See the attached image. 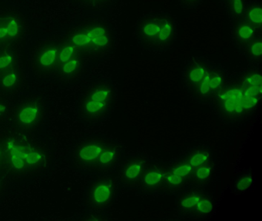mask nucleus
I'll return each mask as SVG.
<instances>
[{
  "label": "nucleus",
  "mask_w": 262,
  "mask_h": 221,
  "mask_svg": "<svg viewBox=\"0 0 262 221\" xmlns=\"http://www.w3.org/2000/svg\"><path fill=\"white\" fill-rule=\"evenodd\" d=\"M62 38L73 44L83 56L99 55L111 42L108 26L96 19L78 23L69 29Z\"/></svg>",
  "instance_id": "obj_1"
},
{
  "label": "nucleus",
  "mask_w": 262,
  "mask_h": 221,
  "mask_svg": "<svg viewBox=\"0 0 262 221\" xmlns=\"http://www.w3.org/2000/svg\"><path fill=\"white\" fill-rule=\"evenodd\" d=\"M7 150L10 166L16 172L39 171L47 163L43 150L29 144L9 141Z\"/></svg>",
  "instance_id": "obj_2"
},
{
  "label": "nucleus",
  "mask_w": 262,
  "mask_h": 221,
  "mask_svg": "<svg viewBox=\"0 0 262 221\" xmlns=\"http://www.w3.org/2000/svg\"><path fill=\"white\" fill-rule=\"evenodd\" d=\"M30 31L27 17L16 9L0 10V48L19 46Z\"/></svg>",
  "instance_id": "obj_3"
},
{
  "label": "nucleus",
  "mask_w": 262,
  "mask_h": 221,
  "mask_svg": "<svg viewBox=\"0 0 262 221\" xmlns=\"http://www.w3.org/2000/svg\"><path fill=\"white\" fill-rule=\"evenodd\" d=\"M60 39H44L31 49L30 66L38 78L55 75L57 68Z\"/></svg>",
  "instance_id": "obj_4"
},
{
  "label": "nucleus",
  "mask_w": 262,
  "mask_h": 221,
  "mask_svg": "<svg viewBox=\"0 0 262 221\" xmlns=\"http://www.w3.org/2000/svg\"><path fill=\"white\" fill-rule=\"evenodd\" d=\"M113 97V89L110 84L104 82L93 84L81 100V116L90 121L102 118L110 109Z\"/></svg>",
  "instance_id": "obj_5"
},
{
  "label": "nucleus",
  "mask_w": 262,
  "mask_h": 221,
  "mask_svg": "<svg viewBox=\"0 0 262 221\" xmlns=\"http://www.w3.org/2000/svg\"><path fill=\"white\" fill-rule=\"evenodd\" d=\"M108 144V141L99 137H91L80 141L72 153L73 163L82 169H94L99 155Z\"/></svg>",
  "instance_id": "obj_6"
},
{
  "label": "nucleus",
  "mask_w": 262,
  "mask_h": 221,
  "mask_svg": "<svg viewBox=\"0 0 262 221\" xmlns=\"http://www.w3.org/2000/svg\"><path fill=\"white\" fill-rule=\"evenodd\" d=\"M114 193V182L110 178L98 179L92 184L87 196V203L93 207H102L108 204Z\"/></svg>",
  "instance_id": "obj_7"
},
{
  "label": "nucleus",
  "mask_w": 262,
  "mask_h": 221,
  "mask_svg": "<svg viewBox=\"0 0 262 221\" xmlns=\"http://www.w3.org/2000/svg\"><path fill=\"white\" fill-rule=\"evenodd\" d=\"M40 105L36 101H27L19 107L16 114V122L24 127L36 126L41 118Z\"/></svg>",
  "instance_id": "obj_8"
},
{
  "label": "nucleus",
  "mask_w": 262,
  "mask_h": 221,
  "mask_svg": "<svg viewBox=\"0 0 262 221\" xmlns=\"http://www.w3.org/2000/svg\"><path fill=\"white\" fill-rule=\"evenodd\" d=\"M85 66L83 55L79 54L70 61L61 64L55 75L61 81H70L76 79L82 74Z\"/></svg>",
  "instance_id": "obj_9"
},
{
  "label": "nucleus",
  "mask_w": 262,
  "mask_h": 221,
  "mask_svg": "<svg viewBox=\"0 0 262 221\" xmlns=\"http://www.w3.org/2000/svg\"><path fill=\"white\" fill-rule=\"evenodd\" d=\"M161 15H151L143 18L139 23V37L145 43L154 46L161 28Z\"/></svg>",
  "instance_id": "obj_10"
},
{
  "label": "nucleus",
  "mask_w": 262,
  "mask_h": 221,
  "mask_svg": "<svg viewBox=\"0 0 262 221\" xmlns=\"http://www.w3.org/2000/svg\"><path fill=\"white\" fill-rule=\"evenodd\" d=\"M174 21L172 18L166 15H162L160 31L154 46L164 47L169 44L174 38Z\"/></svg>",
  "instance_id": "obj_11"
},
{
  "label": "nucleus",
  "mask_w": 262,
  "mask_h": 221,
  "mask_svg": "<svg viewBox=\"0 0 262 221\" xmlns=\"http://www.w3.org/2000/svg\"><path fill=\"white\" fill-rule=\"evenodd\" d=\"M21 72L19 66L12 68L6 72L0 73V86L6 89H13L21 79Z\"/></svg>",
  "instance_id": "obj_12"
},
{
  "label": "nucleus",
  "mask_w": 262,
  "mask_h": 221,
  "mask_svg": "<svg viewBox=\"0 0 262 221\" xmlns=\"http://www.w3.org/2000/svg\"><path fill=\"white\" fill-rule=\"evenodd\" d=\"M60 41V48H59V55H58L57 68L80 54L77 49L67 40L62 38Z\"/></svg>",
  "instance_id": "obj_13"
},
{
  "label": "nucleus",
  "mask_w": 262,
  "mask_h": 221,
  "mask_svg": "<svg viewBox=\"0 0 262 221\" xmlns=\"http://www.w3.org/2000/svg\"><path fill=\"white\" fill-rule=\"evenodd\" d=\"M118 150L115 145L108 144L103 151L102 152L96 161L94 169H102L111 165L116 157H117Z\"/></svg>",
  "instance_id": "obj_14"
},
{
  "label": "nucleus",
  "mask_w": 262,
  "mask_h": 221,
  "mask_svg": "<svg viewBox=\"0 0 262 221\" xmlns=\"http://www.w3.org/2000/svg\"><path fill=\"white\" fill-rule=\"evenodd\" d=\"M143 166L139 161L129 163L123 170V178L128 183L136 182L142 176Z\"/></svg>",
  "instance_id": "obj_15"
},
{
  "label": "nucleus",
  "mask_w": 262,
  "mask_h": 221,
  "mask_svg": "<svg viewBox=\"0 0 262 221\" xmlns=\"http://www.w3.org/2000/svg\"><path fill=\"white\" fill-rule=\"evenodd\" d=\"M7 49L0 52V73L18 66L17 52L16 51L7 52Z\"/></svg>",
  "instance_id": "obj_16"
},
{
  "label": "nucleus",
  "mask_w": 262,
  "mask_h": 221,
  "mask_svg": "<svg viewBox=\"0 0 262 221\" xmlns=\"http://www.w3.org/2000/svg\"><path fill=\"white\" fill-rule=\"evenodd\" d=\"M142 184L147 188H155L162 182L163 174L157 169H151L142 174Z\"/></svg>",
  "instance_id": "obj_17"
},
{
  "label": "nucleus",
  "mask_w": 262,
  "mask_h": 221,
  "mask_svg": "<svg viewBox=\"0 0 262 221\" xmlns=\"http://www.w3.org/2000/svg\"><path fill=\"white\" fill-rule=\"evenodd\" d=\"M207 73H208V70L205 66L195 63L188 70V75H187L188 81L192 84H199Z\"/></svg>",
  "instance_id": "obj_18"
},
{
  "label": "nucleus",
  "mask_w": 262,
  "mask_h": 221,
  "mask_svg": "<svg viewBox=\"0 0 262 221\" xmlns=\"http://www.w3.org/2000/svg\"><path fill=\"white\" fill-rule=\"evenodd\" d=\"M248 23L253 27H260L262 21V9L260 6H254L250 8L247 15Z\"/></svg>",
  "instance_id": "obj_19"
},
{
  "label": "nucleus",
  "mask_w": 262,
  "mask_h": 221,
  "mask_svg": "<svg viewBox=\"0 0 262 221\" xmlns=\"http://www.w3.org/2000/svg\"><path fill=\"white\" fill-rule=\"evenodd\" d=\"M237 34L238 38L242 41H248L254 36V27L249 23H242L238 26Z\"/></svg>",
  "instance_id": "obj_20"
},
{
  "label": "nucleus",
  "mask_w": 262,
  "mask_h": 221,
  "mask_svg": "<svg viewBox=\"0 0 262 221\" xmlns=\"http://www.w3.org/2000/svg\"><path fill=\"white\" fill-rule=\"evenodd\" d=\"M208 160V153L207 152H198L188 158V163L193 167V169H195L205 164Z\"/></svg>",
  "instance_id": "obj_21"
},
{
  "label": "nucleus",
  "mask_w": 262,
  "mask_h": 221,
  "mask_svg": "<svg viewBox=\"0 0 262 221\" xmlns=\"http://www.w3.org/2000/svg\"><path fill=\"white\" fill-rule=\"evenodd\" d=\"M244 96L243 89H231L226 92H223L220 95L221 101L224 100L231 99L238 101Z\"/></svg>",
  "instance_id": "obj_22"
},
{
  "label": "nucleus",
  "mask_w": 262,
  "mask_h": 221,
  "mask_svg": "<svg viewBox=\"0 0 262 221\" xmlns=\"http://www.w3.org/2000/svg\"><path fill=\"white\" fill-rule=\"evenodd\" d=\"M73 1L85 7L96 9L103 7L108 0H73Z\"/></svg>",
  "instance_id": "obj_23"
},
{
  "label": "nucleus",
  "mask_w": 262,
  "mask_h": 221,
  "mask_svg": "<svg viewBox=\"0 0 262 221\" xmlns=\"http://www.w3.org/2000/svg\"><path fill=\"white\" fill-rule=\"evenodd\" d=\"M193 170H194L193 167L187 162L183 163V164L178 165L177 167H174L171 173L178 175V176H182V178H185V176L189 175L190 173L192 172Z\"/></svg>",
  "instance_id": "obj_24"
},
{
  "label": "nucleus",
  "mask_w": 262,
  "mask_h": 221,
  "mask_svg": "<svg viewBox=\"0 0 262 221\" xmlns=\"http://www.w3.org/2000/svg\"><path fill=\"white\" fill-rule=\"evenodd\" d=\"M195 207L198 211L203 214H208L213 210L212 204L206 198H200Z\"/></svg>",
  "instance_id": "obj_25"
},
{
  "label": "nucleus",
  "mask_w": 262,
  "mask_h": 221,
  "mask_svg": "<svg viewBox=\"0 0 262 221\" xmlns=\"http://www.w3.org/2000/svg\"><path fill=\"white\" fill-rule=\"evenodd\" d=\"M195 169V178L198 181H205L209 178L211 172V169L209 166L203 164Z\"/></svg>",
  "instance_id": "obj_26"
},
{
  "label": "nucleus",
  "mask_w": 262,
  "mask_h": 221,
  "mask_svg": "<svg viewBox=\"0 0 262 221\" xmlns=\"http://www.w3.org/2000/svg\"><path fill=\"white\" fill-rule=\"evenodd\" d=\"M259 98L260 97H249L245 96L244 95L240 100L239 102L242 104V107L245 110H248V109L252 108L254 106L257 105V102L259 101Z\"/></svg>",
  "instance_id": "obj_27"
},
{
  "label": "nucleus",
  "mask_w": 262,
  "mask_h": 221,
  "mask_svg": "<svg viewBox=\"0 0 262 221\" xmlns=\"http://www.w3.org/2000/svg\"><path fill=\"white\" fill-rule=\"evenodd\" d=\"M261 75L260 74H251L248 75L244 80L245 87L249 86L261 85Z\"/></svg>",
  "instance_id": "obj_28"
},
{
  "label": "nucleus",
  "mask_w": 262,
  "mask_h": 221,
  "mask_svg": "<svg viewBox=\"0 0 262 221\" xmlns=\"http://www.w3.org/2000/svg\"><path fill=\"white\" fill-rule=\"evenodd\" d=\"M223 77L217 73H210V91H214L222 86Z\"/></svg>",
  "instance_id": "obj_29"
},
{
  "label": "nucleus",
  "mask_w": 262,
  "mask_h": 221,
  "mask_svg": "<svg viewBox=\"0 0 262 221\" xmlns=\"http://www.w3.org/2000/svg\"><path fill=\"white\" fill-rule=\"evenodd\" d=\"M200 198V196H197V195H193V196L185 197L181 202V207L184 209L194 208L197 205Z\"/></svg>",
  "instance_id": "obj_30"
},
{
  "label": "nucleus",
  "mask_w": 262,
  "mask_h": 221,
  "mask_svg": "<svg viewBox=\"0 0 262 221\" xmlns=\"http://www.w3.org/2000/svg\"><path fill=\"white\" fill-rule=\"evenodd\" d=\"M209 81L210 73H207L205 76L204 77L203 79L199 84V93L201 95H207L211 92L210 91Z\"/></svg>",
  "instance_id": "obj_31"
},
{
  "label": "nucleus",
  "mask_w": 262,
  "mask_h": 221,
  "mask_svg": "<svg viewBox=\"0 0 262 221\" xmlns=\"http://www.w3.org/2000/svg\"><path fill=\"white\" fill-rule=\"evenodd\" d=\"M253 183L252 176L250 175H246L244 176L243 178H241L237 183V188L240 191H245L247 189L251 187Z\"/></svg>",
  "instance_id": "obj_32"
},
{
  "label": "nucleus",
  "mask_w": 262,
  "mask_h": 221,
  "mask_svg": "<svg viewBox=\"0 0 262 221\" xmlns=\"http://www.w3.org/2000/svg\"><path fill=\"white\" fill-rule=\"evenodd\" d=\"M261 92V85L249 86V87H244L243 89L245 96L260 97Z\"/></svg>",
  "instance_id": "obj_33"
},
{
  "label": "nucleus",
  "mask_w": 262,
  "mask_h": 221,
  "mask_svg": "<svg viewBox=\"0 0 262 221\" xmlns=\"http://www.w3.org/2000/svg\"><path fill=\"white\" fill-rule=\"evenodd\" d=\"M231 10L235 16H241L243 13V0H231Z\"/></svg>",
  "instance_id": "obj_34"
},
{
  "label": "nucleus",
  "mask_w": 262,
  "mask_h": 221,
  "mask_svg": "<svg viewBox=\"0 0 262 221\" xmlns=\"http://www.w3.org/2000/svg\"><path fill=\"white\" fill-rule=\"evenodd\" d=\"M250 52L251 55L255 58H260L262 53V43L260 40H256L253 41L250 47Z\"/></svg>",
  "instance_id": "obj_35"
},
{
  "label": "nucleus",
  "mask_w": 262,
  "mask_h": 221,
  "mask_svg": "<svg viewBox=\"0 0 262 221\" xmlns=\"http://www.w3.org/2000/svg\"><path fill=\"white\" fill-rule=\"evenodd\" d=\"M165 180H166L168 184L172 187H177L180 185L183 181V178L182 176H178V175L174 174V173H170L165 176Z\"/></svg>",
  "instance_id": "obj_36"
},
{
  "label": "nucleus",
  "mask_w": 262,
  "mask_h": 221,
  "mask_svg": "<svg viewBox=\"0 0 262 221\" xmlns=\"http://www.w3.org/2000/svg\"><path fill=\"white\" fill-rule=\"evenodd\" d=\"M237 101H235V100H224V101H222V107H223V110L228 114L234 113V106H235V104Z\"/></svg>",
  "instance_id": "obj_37"
},
{
  "label": "nucleus",
  "mask_w": 262,
  "mask_h": 221,
  "mask_svg": "<svg viewBox=\"0 0 262 221\" xmlns=\"http://www.w3.org/2000/svg\"><path fill=\"white\" fill-rule=\"evenodd\" d=\"M7 159H8V155H7V147H6V150H4V147L0 145V170H1V167L4 166L6 160Z\"/></svg>",
  "instance_id": "obj_38"
},
{
  "label": "nucleus",
  "mask_w": 262,
  "mask_h": 221,
  "mask_svg": "<svg viewBox=\"0 0 262 221\" xmlns=\"http://www.w3.org/2000/svg\"><path fill=\"white\" fill-rule=\"evenodd\" d=\"M182 6H186L187 8H192L197 6L201 0H179Z\"/></svg>",
  "instance_id": "obj_39"
},
{
  "label": "nucleus",
  "mask_w": 262,
  "mask_h": 221,
  "mask_svg": "<svg viewBox=\"0 0 262 221\" xmlns=\"http://www.w3.org/2000/svg\"><path fill=\"white\" fill-rule=\"evenodd\" d=\"M5 108H6L5 106L1 105V104H0V112H3V110H5Z\"/></svg>",
  "instance_id": "obj_40"
}]
</instances>
